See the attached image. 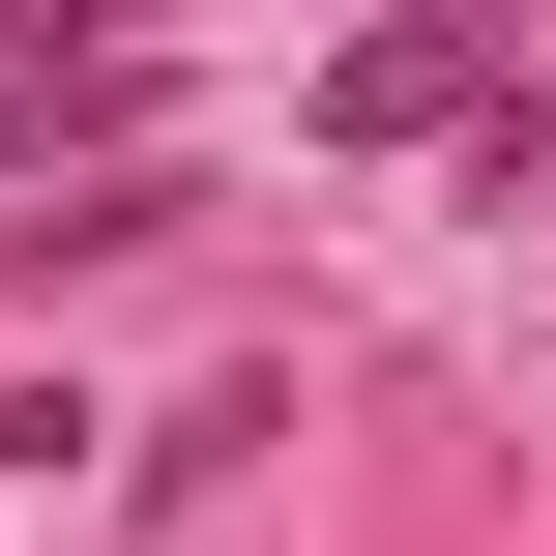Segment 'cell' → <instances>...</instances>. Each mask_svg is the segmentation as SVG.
Instances as JSON below:
<instances>
[{"instance_id":"3","label":"cell","mask_w":556,"mask_h":556,"mask_svg":"<svg viewBox=\"0 0 556 556\" xmlns=\"http://www.w3.org/2000/svg\"><path fill=\"white\" fill-rule=\"evenodd\" d=\"M59 440H88V410H29V381H0V469H59Z\"/></svg>"},{"instance_id":"2","label":"cell","mask_w":556,"mask_h":556,"mask_svg":"<svg viewBox=\"0 0 556 556\" xmlns=\"http://www.w3.org/2000/svg\"><path fill=\"white\" fill-rule=\"evenodd\" d=\"M117 29H176V0H0V59H117Z\"/></svg>"},{"instance_id":"1","label":"cell","mask_w":556,"mask_h":556,"mask_svg":"<svg viewBox=\"0 0 556 556\" xmlns=\"http://www.w3.org/2000/svg\"><path fill=\"white\" fill-rule=\"evenodd\" d=\"M293 117H323L352 176H410V147H528V117H556V29H528V0H381Z\"/></svg>"}]
</instances>
